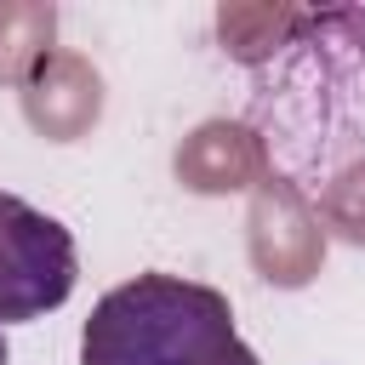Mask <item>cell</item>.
<instances>
[{"label":"cell","mask_w":365,"mask_h":365,"mask_svg":"<svg viewBox=\"0 0 365 365\" xmlns=\"http://www.w3.org/2000/svg\"><path fill=\"white\" fill-rule=\"evenodd\" d=\"M6 359H11V348H6V331H0V365H6Z\"/></svg>","instance_id":"3"},{"label":"cell","mask_w":365,"mask_h":365,"mask_svg":"<svg viewBox=\"0 0 365 365\" xmlns=\"http://www.w3.org/2000/svg\"><path fill=\"white\" fill-rule=\"evenodd\" d=\"M80 365H257L222 291L182 274H137L97 297Z\"/></svg>","instance_id":"1"},{"label":"cell","mask_w":365,"mask_h":365,"mask_svg":"<svg viewBox=\"0 0 365 365\" xmlns=\"http://www.w3.org/2000/svg\"><path fill=\"white\" fill-rule=\"evenodd\" d=\"M80 251L74 234L34 211L23 194H0V325L46 319L74 297Z\"/></svg>","instance_id":"2"}]
</instances>
